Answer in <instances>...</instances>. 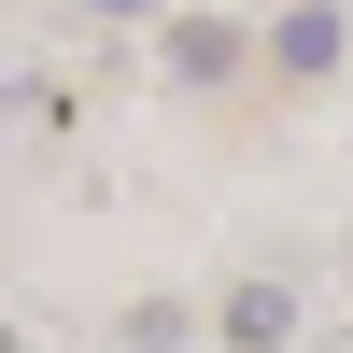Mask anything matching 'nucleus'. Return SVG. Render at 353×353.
<instances>
[{"label":"nucleus","instance_id":"1","mask_svg":"<svg viewBox=\"0 0 353 353\" xmlns=\"http://www.w3.org/2000/svg\"><path fill=\"white\" fill-rule=\"evenodd\" d=\"M269 57H283V71H339V14H325V0H297V14L269 28Z\"/></svg>","mask_w":353,"mask_h":353},{"label":"nucleus","instance_id":"2","mask_svg":"<svg viewBox=\"0 0 353 353\" xmlns=\"http://www.w3.org/2000/svg\"><path fill=\"white\" fill-rule=\"evenodd\" d=\"M283 325H297V297H283V283H241V297H226V339H241V353H269Z\"/></svg>","mask_w":353,"mask_h":353},{"label":"nucleus","instance_id":"3","mask_svg":"<svg viewBox=\"0 0 353 353\" xmlns=\"http://www.w3.org/2000/svg\"><path fill=\"white\" fill-rule=\"evenodd\" d=\"M170 71H184V85H226V71H241V28H170Z\"/></svg>","mask_w":353,"mask_h":353},{"label":"nucleus","instance_id":"4","mask_svg":"<svg viewBox=\"0 0 353 353\" xmlns=\"http://www.w3.org/2000/svg\"><path fill=\"white\" fill-rule=\"evenodd\" d=\"M99 14H141V0H99Z\"/></svg>","mask_w":353,"mask_h":353}]
</instances>
